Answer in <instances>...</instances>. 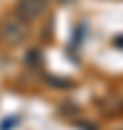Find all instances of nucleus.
<instances>
[{
  "label": "nucleus",
  "mask_w": 123,
  "mask_h": 130,
  "mask_svg": "<svg viewBox=\"0 0 123 130\" xmlns=\"http://www.w3.org/2000/svg\"><path fill=\"white\" fill-rule=\"evenodd\" d=\"M27 37V23L16 14V16H5L0 21V43L16 48L25 41Z\"/></svg>",
  "instance_id": "nucleus-1"
},
{
  "label": "nucleus",
  "mask_w": 123,
  "mask_h": 130,
  "mask_svg": "<svg viewBox=\"0 0 123 130\" xmlns=\"http://www.w3.org/2000/svg\"><path fill=\"white\" fill-rule=\"evenodd\" d=\"M48 9V0H18L16 2V14L30 23V21H37L39 16H43Z\"/></svg>",
  "instance_id": "nucleus-2"
},
{
  "label": "nucleus",
  "mask_w": 123,
  "mask_h": 130,
  "mask_svg": "<svg viewBox=\"0 0 123 130\" xmlns=\"http://www.w3.org/2000/svg\"><path fill=\"white\" fill-rule=\"evenodd\" d=\"M27 64H30V66H32V64H37V66H39V64H41L39 50H30V53H27Z\"/></svg>",
  "instance_id": "nucleus-3"
},
{
  "label": "nucleus",
  "mask_w": 123,
  "mask_h": 130,
  "mask_svg": "<svg viewBox=\"0 0 123 130\" xmlns=\"http://www.w3.org/2000/svg\"><path fill=\"white\" fill-rule=\"evenodd\" d=\"M80 128L82 130H94V126H91V123H80Z\"/></svg>",
  "instance_id": "nucleus-4"
},
{
  "label": "nucleus",
  "mask_w": 123,
  "mask_h": 130,
  "mask_svg": "<svg viewBox=\"0 0 123 130\" xmlns=\"http://www.w3.org/2000/svg\"><path fill=\"white\" fill-rule=\"evenodd\" d=\"M114 46H119V48H123V34L119 37V39H116V41H114Z\"/></svg>",
  "instance_id": "nucleus-5"
},
{
  "label": "nucleus",
  "mask_w": 123,
  "mask_h": 130,
  "mask_svg": "<svg viewBox=\"0 0 123 130\" xmlns=\"http://www.w3.org/2000/svg\"><path fill=\"white\" fill-rule=\"evenodd\" d=\"M57 2H62V5H64V2H71V0H57Z\"/></svg>",
  "instance_id": "nucleus-6"
}]
</instances>
